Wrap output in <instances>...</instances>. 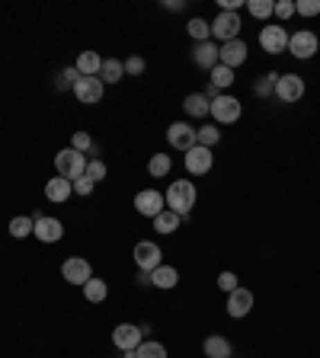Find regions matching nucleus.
Listing matches in <instances>:
<instances>
[{
    "mask_svg": "<svg viewBox=\"0 0 320 358\" xmlns=\"http://www.w3.org/2000/svg\"><path fill=\"white\" fill-rule=\"evenodd\" d=\"M167 208L170 211H177L179 217H186L189 211H193V205H195V186L189 183V179H177V183H170V189H167Z\"/></svg>",
    "mask_w": 320,
    "mask_h": 358,
    "instance_id": "1",
    "label": "nucleus"
},
{
    "mask_svg": "<svg viewBox=\"0 0 320 358\" xmlns=\"http://www.w3.org/2000/svg\"><path fill=\"white\" fill-rule=\"evenodd\" d=\"M87 163H90V160H87L80 150H74V147H64V150L55 154V170H58V176L71 179V183L87 173Z\"/></svg>",
    "mask_w": 320,
    "mask_h": 358,
    "instance_id": "2",
    "label": "nucleus"
},
{
    "mask_svg": "<svg viewBox=\"0 0 320 358\" xmlns=\"http://www.w3.org/2000/svg\"><path fill=\"white\" fill-rule=\"evenodd\" d=\"M240 112H244V106L234 100V96H215L211 100V118L218 122V125H231V122H237L240 118Z\"/></svg>",
    "mask_w": 320,
    "mask_h": 358,
    "instance_id": "3",
    "label": "nucleus"
},
{
    "mask_svg": "<svg viewBox=\"0 0 320 358\" xmlns=\"http://www.w3.org/2000/svg\"><path fill=\"white\" fill-rule=\"evenodd\" d=\"M135 266L141 269V272H154L157 266H163V253H160V247L157 243H151V240H141V243H135Z\"/></svg>",
    "mask_w": 320,
    "mask_h": 358,
    "instance_id": "4",
    "label": "nucleus"
},
{
    "mask_svg": "<svg viewBox=\"0 0 320 358\" xmlns=\"http://www.w3.org/2000/svg\"><path fill=\"white\" fill-rule=\"evenodd\" d=\"M317 48H320V42H317V35L311 33V29H298L295 35H288V51L295 55V58H314L317 55Z\"/></svg>",
    "mask_w": 320,
    "mask_h": 358,
    "instance_id": "5",
    "label": "nucleus"
},
{
    "mask_svg": "<svg viewBox=\"0 0 320 358\" xmlns=\"http://www.w3.org/2000/svg\"><path fill=\"white\" fill-rule=\"evenodd\" d=\"M211 35L221 39V42H234L237 35H240V13H224L221 10L215 23H211Z\"/></svg>",
    "mask_w": 320,
    "mask_h": 358,
    "instance_id": "6",
    "label": "nucleus"
},
{
    "mask_svg": "<svg viewBox=\"0 0 320 358\" xmlns=\"http://www.w3.org/2000/svg\"><path fill=\"white\" fill-rule=\"evenodd\" d=\"M61 275H64V282L80 285V288H84V285L93 278V269H90V262H87L84 256H71V259H64Z\"/></svg>",
    "mask_w": 320,
    "mask_h": 358,
    "instance_id": "7",
    "label": "nucleus"
},
{
    "mask_svg": "<svg viewBox=\"0 0 320 358\" xmlns=\"http://www.w3.org/2000/svg\"><path fill=\"white\" fill-rule=\"evenodd\" d=\"M135 208H138V215H144V217H151L154 221L160 211L167 208V199H163L157 189H141L135 195Z\"/></svg>",
    "mask_w": 320,
    "mask_h": 358,
    "instance_id": "8",
    "label": "nucleus"
},
{
    "mask_svg": "<svg viewBox=\"0 0 320 358\" xmlns=\"http://www.w3.org/2000/svg\"><path fill=\"white\" fill-rule=\"evenodd\" d=\"M260 45H263V51H269V55H282V51L288 48L285 26H263L260 29Z\"/></svg>",
    "mask_w": 320,
    "mask_h": 358,
    "instance_id": "9",
    "label": "nucleus"
},
{
    "mask_svg": "<svg viewBox=\"0 0 320 358\" xmlns=\"http://www.w3.org/2000/svg\"><path fill=\"white\" fill-rule=\"evenodd\" d=\"M276 96L282 102H298L304 96V80L298 74H278L276 80Z\"/></svg>",
    "mask_w": 320,
    "mask_h": 358,
    "instance_id": "10",
    "label": "nucleus"
},
{
    "mask_svg": "<svg viewBox=\"0 0 320 358\" xmlns=\"http://www.w3.org/2000/svg\"><path fill=\"white\" fill-rule=\"evenodd\" d=\"M103 87H106V84H103L100 77H80L71 93H74V96L84 102V106H93V102L103 100Z\"/></svg>",
    "mask_w": 320,
    "mask_h": 358,
    "instance_id": "11",
    "label": "nucleus"
},
{
    "mask_svg": "<svg viewBox=\"0 0 320 358\" xmlns=\"http://www.w3.org/2000/svg\"><path fill=\"white\" fill-rule=\"evenodd\" d=\"M33 237L42 243H58L64 237V224H61L58 217H35V227H33Z\"/></svg>",
    "mask_w": 320,
    "mask_h": 358,
    "instance_id": "12",
    "label": "nucleus"
},
{
    "mask_svg": "<svg viewBox=\"0 0 320 358\" xmlns=\"http://www.w3.org/2000/svg\"><path fill=\"white\" fill-rule=\"evenodd\" d=\"M112 342H116V349H122V352H135L144 339L135 323H118L116 330H112Z\"/></svg>",
    "mask_w": 320,
    "mask_h": 358,
    "instance_id": "13",
    "label": "nucleus"
},
{
    "mask_svg": "<svg viewBox=\"0 0 320 358\" xmlns=\"http://www.w3.org/2000/svg\"><path fill=\"white\" fill-rule=\"evenodd\" d=\"M167 141H170V147H177L186 154V150L195 147V128L186 125V122H173V125L167 128Z\"/></svg>",
    "mask_w": 320,
    "mask_h": 358,
    "instance_id": "14",
    "label": "nucleus"
},
{
    "mask_svg": "<svg viewBox=\"0 0 320 358\" xmlns=\"http://www.w3.org/2000/svg\"><path fill=\"white\" fill-rule=\"evenodd\" d=\"M211 163H215V154H211V147H199V144H195L193 150H186V170H189L193 176L208 173Z\"/></svg>",
    "mask_w": 320,
    "mask_h": 358,
    "instance_id": "15",
    "label": "nucleus"
},
{
    "mask_svg": "<svg viewBox=\"0 0 320 358\" xmlns=\"http://www.w3.org/2000/svg\"><path fill=\"white\" fill-rule=\"evenodd\" d=\"M218 55H221V48H218L215 42H211V39H208V42H199V45L193 48V61H195L199 67H202V71H211V67H218V64H221Z\"/></svg>",
    "mask_w": 320,
    "mask_h": 358,
    "instance_id": "16",
    "label": "nucleus"
},
{
    "mask_svg": "<svg viewBox=\"0 0 320 358\" xmlns=\"http://www.w3.org/2000/svg\"><path fill=\"white\" fill-rule=\"evenodd\" d=\"M250 310H253V292L234 288V292L228 294V314L234 316V320H240V316H247Z\"/></svg>",
    "mask_w": 320,
    "mask_h": 358,
    "instance_id": "17",
    "label": "nucleus"
},
{
    "mask_svg": "<svg viewBox=\"0 0 320 358\" xmlns=\"http://www.w3.org/2000/svg\"><path fill=\"white\" fill-rule=\"evenodd\" d=\"M218 58H221V64H224V67L237 71V67L247 61V45L240 42V39H234V42H224V45H221V55H218Z\"/></svg>",
    "mask_w": 320,
    "mask_h": 358,
    "instance_id": "18",
    "label": "nucleus"
},
{
    "mask_svg": "<svg viewBox=\"0 0 320 358\" xmlns=\"http://www.w3.org/2000/svg\"><path fill=\"white\" fill-rule=\"evenodd\" d=\"M71 192H74V183L64 179V176H55V179L45 183V199H48V202H68Z\"/></svg>",
    "mask_w": 320,
    "mask_h": 358,
    "instance_id": "19",
    "label": "nucleus"
},
{
    "mask_svg": "<svg viewBox=\"0 0 320 358\" xmlns=\"http://www.w3.org/2000/svg\"><path fill=\"white\" fill-rule=\"evenodd\" d=\"M183 109H186V116L205 118V116H211V100L205 96V93H189V96L183 100Z\"/></svg>",
    "mask_w": 320,
    "mask_h": 358,
    "instance_id": "20",
    "label": "nucleus"
},
{
    "mask_svg": "<svg viewBox=\"0 0 320 358\" xmlns=\"http://www.w3.org/2000/svg\"><path fill=\"white\" fill-rule=\"evenodd\" d=\"M77 74L80 77H100V67H103V58L96 51H80V58H77Z\"/></svg>",
    "mask_w": 320,
    "mask_h": 358,
    "instance_id": "21",
    "label": "nucleus"
},
{
    "mask_svg": "<svg viewBox=\"0 0 320 358\" xmlns=\"http://www.w3.org/2000/svg\"><path fill=\"white\" fill-rule=\"evenodd\" d=\"M179 282V272L173 266H157L151 272V285L154 288H163V292H170V288H177Z\"/></svg>",
    "mask_w": 320,
    "mask_h": 358,
    "instance_id": "22",
    "label": "nucleus"
},
{
    "mask_svg": "<svg viewBox=\"0 0 320 358\" xmlns=\"http://www.w3.org/2000/svg\"><path fill=\"white\" fill-rule=\"evenodd\" d=\"M125 77V64L118 58H103V67H100V80L103 84H118Z\"/></svg>",
    "mask_w": 320,
    "mask_h": 358,
    "instance_id": "23",
    "label": "nucleus"
},
{
    "mask_svg": "<svg viewBox=\"0 0 320 358\" xmlns=\"http://www.w3.org/2000/svg\"><path fill=\"white\" fill-rule=\"evenodd\" d=\"M202 349H205V355L208 358H231V352H234L224 336H208V339L202 342Z\"/></svg>",
    "mask_w": 320,
    "mask_h": 358,
    "instance_id": "24",
    "label": "nucleus"
},
{
    "mask_svg": "<svg viewBox=\"0 0 320 358\" xmlns=\"http://www.w3.org/2000/svg\"><path fill=\"white\" fill-rule=\"evenodd\" d=\"M179 221H183V217H179L177 211L163 208L157 217H154V231H160V233H177V231H179Z\"/></svg>",
    "mask_w": 320,
    "mask_h": 358,
    "instance_id": "25",
    "label": "nucleus"
},
{
    "mask_svg": "<svg viewBox=\"0 0 320 358\" xmlns=\"http://www.w3.org/2000/svg\"><path fill=\"white\" fill-rule=\"evenodd\" d=\"M106 294H109V288H106V282H103V278H90V282L84 285V298L90 301V304H100V301H106Z\"/></svg>",
    "mask_w": 320,
    "mask_h": 358,
    "instance_id": "26",
    "label": "nucleus"
},
{
    "mask_svg": "<svg viewBox=\"0 0 320 358\" xmlns=\"http://www.w3.org/2000/svg\"><path fill=\"white\" fill-rule=\"evenodd\" d=\"M231 84H234V71H231V67H224V64L211 67V87H215V90H228Z\"/></svg>",
    "mask_w": 320,
    "mask_h": 358,
    "instance_id": "27",
    "label": "nucleus"
},
{
    "mask_svg": "<svg viewBox=\"0 0 320 358\" xmlns=\"http://www.w3.org/2000/svg\"><path fill=\"white\" fill-rule=\"evenodd\" d=\"M218 141H221V128H211V125L195 128V144L199 147H215Z\"/></svg>",
    "mask_w": 320,
    "mask_h": 358,
    "instance_id": "28",
    "label": "nucleus"
},
{
    "mask_svg": "<svg viewBox=\"0 0 320 358\" xmlns=\"http://www.w3.org/2000/svg\"><path fill=\"white\" fill-rule=\"evenodd\" d=\"M186 29H189V35H193L195 42H208L211 39V23H205V19H189V26H186Z\"/></svg>",
    "mask_w": 320,
    "mask_h": 358,
    "instance_id": "29",
    "label": "nucleus"
},
{
    "mask_svg": "<svg viewBox=\"0 0 320 358\" xmlns=\"http://www.w3.org/2000/svg\"><path fill=\"white\" fill-rule=\"evenodd\" d=\"M33 227H35V221H33V217H26V215H19V217H13V221H10V233H13L17 240L29 237V233H33Z\"/></svg>",
    "mask_w": 320,
    "mask_h": 358,
    "instance_id": "30",
    "label": "nucleus"
},
{
    "mask_svg": "<svg viewBox=\"0 0 320 358\" xmlns=\"http://www.w3.org/2000/svg\"><path fill=\"white\" fill-rule=\"evenodd\" d=\"M135 358H167V349H163L160 342L148 339V342H141V346L135 349Z\"/></svg>",
    "mask_w": 320,
    "mask_h": 358,
    "instance_id": "31",
    "label": "nucleus"
},
{
    "mask_svg": "<svg viewBox=\"0 0 320 358\" xmlns=\"http://www.w3.org/2000/svg\"><path fill=\"white\" fill-rule=\"evenodd\" d=\"M80 80V74H77V67H64L58 77H55V87L58 90H74V84Z\"/></svg>",
    "mask_w": 320,
    "mask_h": 358,
    "instance_id": "32",
    "label": "nucleus"
},
{
    "mask_svg": "<svg viewBox=\"0 0 320 358\" xmlns=\"http://www.w3.org/2000/svg\"><path fill=\"white\" fill-rule=\"evenodd\" d=\"M148 173L151 176H167L170 173V157L167 154H154V157L148 160Z\"/></svg>",
    "mask_w": 320,
    "mask_h": 358,
    "instance_id": "33",
    "label": "nucleus"
},
{
    "mask_svg": "<svg viewBox=\"0 0 320 358\" xmlns=\"http://www.w3.org/2000/svg\"><path fill=\"white\" fill-rule=\"evenodd\" d=\"M247 7H250V13L256 19H266V17H272V13H276V3H272V0H250Z\"/></svg>",
    "mask_w": 320,
    "mask_h": 358,
    "instance_id": "34",
    "label": "nucleus"
},
{
    "mask_svg": "<svg viewBox=\"0 0 320 358\" xmlns=\"http://www.w3.org/2000/svg\"><path fill=\"white\" fill-rule=\"evenodd\" d=\"M276 80H278V74H266V77H260V80L253 84V93H256V96H263V100H266L269 93H276Z\"/></svg>",
    "mask_w": 320,
    "mask_h": 358,
    "instance_id": "35",
    "label": "nucleus"
},
{
    "mask_svg": "<svg viewBox=\"0 0 320 358\" xmlns=\"http://www.w3.org/2000/svg\"><path fill=\"white\" fill-rule=\"evenodd\" d=\"M87 179H93V183L106 179V163H103V160H90V163H87Z\"/></svg>",
    "mask_w": 320,
    "mask_h": 358,
    "instance_id": "36",
    "label": "nucleus"
},
{
    "mask_svg": "<svg viewBox=\"0 0 320 358\" xmlns=\"http://www.w3.org/2000/svg\"><path fill=\"white\" fill-rule=\"evenodd\" d=\"M295 13H301V17H317L320 0H301V3H295Z\"/></svg>",
    "mask_w": 320,
    "mask_h": 358,
    "instance_id": "37",
    "label": "nucleus"
},
{
    "mask_svg": "<svg viewBox=\"0 0 320 358\" xmlns=\"http://www.w3.org/2000/svg\"><path fill=\"white\" fill-rule=\"evenodd\" d=\"M71 144H74V150H80V154H87V150L93 147V141H90V134H87V132H74Z\"/></svg>",
    "mask_w": 320,
    "mask_h": 358,
    "instance_id": "38",
    "label": "nucleus"
},
{
    "mask_svg": "<svg viewBox=\"0 0 320 358\" xmlns=\"http://www.w3.org/2000/svg\"><path fill=\"white\" fill-rule=\"evenodd\" d=\"M276 17L278 19H292V17H295V3H292V0H278V3H276Z\"/></svg>",
    "mask_w": 320,
    "mask_h": 358,
    "instance_id": "39",
    "label": "nucleus"
},
{
    "mask_svg": "<svg viewBox=\"0 0 320 358\" xmlns=\"http://www.w3.org/2000/svg\"><path fill=\"white\" fill-rule=\"evenodd\" d=\"M218 285H221V288H224V292H234V288H240V285H237V275L234 272H221L218 275Z\"/></svg>",
    "mask_w": 320,
    "mask_h": 358,
    "instance_id": "40",
    "label": "nucleus"
},
{
    "mask_svg": "<svg viewBox=\"0 0 320 358\" xmlns=\"http://www.w3.org/2000/svg\"><path fill=\"white\" fill-rule=\"evenodd\" d=\"M122 64H125V74H141L144 67H148L144 64V58H138V55H132V58L122 61Z\"/></svg>",
    "mask_w": 320,
    "mask_h": 358,
    "instance_id": "41",
    "label": "nucleus"
},
{
    "mask_svg": "<svg viewBox=\"0 0 320 358\" xmlns=\"http://www.w3.org/2000/svg\"><path fill=\"white\" fill-rule=\"evenodd\" d=\"M93 186H96V183H93V179H87V173L80 176V179H74V192H77V195H90Z\"/></svg>",
    "mask_w": 320,
    "mask_h": 358,
    "instance_id": "42",
    "label": "nucleus"
}]
</instances>
